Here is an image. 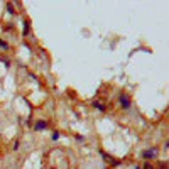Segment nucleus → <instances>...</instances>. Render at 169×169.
Wrapping results in <instances>:
<instances>
[{"instance_id": "f257e3e1", "label": "nucleus", "mask_w": 169, "mask_h": 169, "mask_svg": "<svg viewBox=\"0 0 169 169\" xmlns=\"http://www.w3.org/2000/svg\"><path fill=\"white\" fill-rule=\"evenodd\" d=\"M157 152H159V149H157L156 146H152V147H149V149H144V151L141 152V157L146 159V162H149V161H152V159L157 157Z\"/></svg>"}, {"instance_id": "f03ea898", "label": "nucleus", "mask_w": 169, "mask_h": 169, "mask_svg": "<svg viewBox=\"0 0 169 169\" xmlns=\"http://www.w3.org/2000/svg\"><path fill=\"white\" fill-rule=\"evenodd\" d=\"M118 103H120V107L123 110H129L132 102H130V98H129V95H127V93H120V97H118Z\"/></svg>"}, {"instance_id": "7ed1b4c3", "label": "nucleus", "mask_w": 169, "mask_h": 169, "mask_svg": "<svg viewBox=\"0 0 169 169\" xmlns=\"http://www.w3.org/2000/svg\"><path fill=\"white\" fill-rule=\"evenodd\" d=\"M47 129V122L46 120H37L34 123V132H42Z\"/></svg>"}, {"instance_id": "20e7f679", "label": "nucleus", "mask_w": 169, "mask_h": 169, "mask_svg": "<svg viewBox=\"0 0 169 169\" xmlns=\"http://www.w3.org/2000/svg\"><path fill=\"white\" fill-rule=\"evenodd\" d=\"M93 108H97V110H100V112H105V110H107V107H105V103H103V102H100V100H95L93 102Z\"/></svg>"}, {"instance_id": "39448f33", "label": "nucleus", "mask_w": 169, "mask_h": 169, "mask_svg": "<svg viewBox=\"0 0 169 169\" xmlns=\"http://www.w3.org/2000/svg\"><path fill=\"white\" fill-rule=\"evenodd\" d=\"M29 32H31V20L26 19V20H24V32H22V34L29 36Z\"/></svg>"}, {"instance_id": "423d86ee", "label": "nucleus", "mask_w": 169, "mask_h": 169, "mask_svg": "<svg viewBox=\"0 0 169 169\" xmlns=\"http://www.w3.org/2000/svg\"><path fill=\"white\" fill-rule=\"evenodd\" d=\"M122 164V161L120 159H113V157H110V166L115 167V166H120Z\"/></svg>"}, {"instance_id": "0eeeda50", "label": "nucleus", "mask_w": 169, "mask_h": 169, "mask_svg": "<svg viewBox=\"0 0 169 169\" xmlns=\"http://www.w3.org/2000/svg\"><path fill=\"white\" fill-rule=\"evenodd\" d=\"M5 9H7V12H9L10 15H14V14H15V10H14V5H12L10 2H9V3H5Z\"/></svg>"}, {"instance_id": "6e6552de", "label": "nucleus", "mask_w": 169, "mask_h": 169, "mask_svg": "<svg viewBox=\"0 0 169 169\" xmlns=\"http://www.w3.org/2000/svg\"><path fill=\"white\" fill-rule=\"evenodd\" d=\"M59 137H61V134H59V132H57V130H54V132H52V135H51V139H52V141H59Z\"/></svg>"}, {"instance_id": "1a4fd4ad", "label": "nucleus", "mask_w": 169, "mask_h": 169, "mask_svg": "<svg viewBox=\"0 0 169 169\" xmlns=\"http://www.w3.org/2000/svg\"><path fill=\"white\" fill-rule=\"evenodd\" d=\"M0 47H2L3 51H7V49H9V44H7L5 41H2V39H0Z\"/></svg>"}, {"instance_id": "9d476101", "label": "nucleus", "mask_w": 169, "mask_h": 169, "mask_svg": "<svg viewBox=\"0 0 169 169\" xmlns=\"http://www.w3.org/2000/svg\"><path fill=\"white\" fill-rule=\"evenodd\" d=\"M159 169H167V162H166V161H159Z\"/></svg>"}, {"instance_id": "9b49d317", "label": "nucleus", "mask_w": 169, "mask_h": 169, "mask_svg": "<svg viewBox=\"0 0 169 169\" xmlns=\"http://www.w3.org/2000/svg\"><path fill=\"white\" fill-rule=\"evenodd\" d=\"M100 156H102V157H105V161H110V156L107 154L105 151H102V149H100Z\"/></svg>"}, {"instance_id": "f8f14e48", "label": "nucleus", "mask_w": 169, "mask_h": 169, "mask_svg": "<svg viewBox=\"0 0 169 169\" xmlns=\"http://www.w3.org/2000/svg\"><path fill=\"white\" fill-rule=\"evenodd\" d=\"M142 169H156V167L152 166L151 162H144V166H142Z\"/></svg>"}, {"instance_id": "ddd939ff", "label": "nucleus", "mask_w": 169, "mask_h": 169, "mask_svg": "<svg viewBox=\"0 0 169 169\" xmlns=\"http://www.w3.org/2000/svg\"><path fill=\"white\" fill-rule=\"evenodd\" d=\"M19 144H20L19 141H14V146H12V149H14V151H17V149H19Z\"/></svg>"}, {"instance_id": "4468645a", "label": "nucleus", "mask_w": 169, "mask_h": 169, "mask_svg": "<svg viewBox=\"0 0 169 169\" xmlns=\"http://www.w3.org/2000/svg\"><path fill=\"white\" fill-rule=\"evenodd\" d=\"M75 139H76L78 142H83V141H85V137H83V135H75Z\"/></svg>"}, {"instance_id": "2eb2a0df", "label": "nucleus", "mask_w": 169, "mask_h": 169, "mask_svg": "<svg viewBox=\"0 0 169 169\" xmlns=\"http://www.w3.org/2000/svg\"><path fill=\"white\" fill-rule=\"evenodd\" d=\"M0 61L5 64V68H9V66H10V61H9V59H0Z\"/></svg>"}, {"instance_id": "dca6fc26", "label": "nucleus", "mask_w": 169, "mask_h": 169, "mask_svg": "<svg viewBox=\"0 0 169 169\" xmlns=\"http://www.w3.org/2000/svg\"><path fill=\"white\" fill-rule=\"evenodd\" d=\"M134 169H142V167H141V166H137V167H134Z\"/></svg>"}]
</instances>
